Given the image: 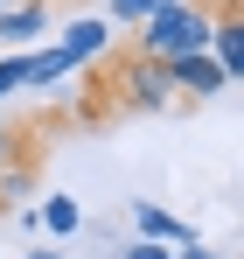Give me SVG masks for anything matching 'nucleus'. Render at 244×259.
Listing matches in <instances>:
<instances>
[{
  "label": "nucleus",
  "mask_w": 244,
  "mask_h": 259,
  "mask_svg": "<svg viewBox=\"0 0 244 259\" xmlns=\"http://www.w3.org/2000/svg\"><path fill=\"white\" fill-rule=\"evenodd\" d=\"M0 7H21V0H0Z\"/></svg>",
  "instance_id": "f8f14e48"
},
{
  "label": "nucleus",
  "mask_w": 244,
  "mask_h": 259,
  "mask_svg": "<svg viewBox=\"0 0 244 259\" xmlns=\"http://www.w3.org/2000/svg\"><path fill=\"white\" fill-rule=\"evenodd\" d=\"M35 231H49V238H77V231H84L77 196H49V203L35 210Z\"/></svg>",
  "instance_id": "0eeeda50"
},
{
  "label": "nucleus",
  "mask_w": 244,
  "mask_h": 259,
  "mask_svg": "<svg viewBox=\"0 0 244 259\" xmlns=\"http://www.w3.org/2000/svg\"><path fill=\"white\" fill-rule=\"evenodd\" d=\"M63 49H70L77 63H98V56L112 49V28H105V21H91V14H77V21L63 28Z\"/></svg>",
  "instance_id": "423d86ee"
},
{
  "label": "nucleus",
  "mask_w": 244,
  "mask_h": 259,
  "mask_svg": "<svg viewBox=\"0 0 244 259\" xmlns=\"http://www.w3.org/2000/svg\"><path fill=\"white\" fill-rule=\"evenodd\" d=\"M119 91H126V105H140V112H167L174 105V84H167V70L154 56H133L119 70Z\"/></svg>",
  "instance_id": "f03ea898"
},
{
  "label": "nucleus",
  "mask_w": 244,
  "mask_h": 259,
  "mask_svg": "<svg viewBox=\"0 0 244 259\" xmlns=\"http://www.w3.org/2000/svg\"><path fill=\"white\" fill-rule=\"evenodd\" d=\"M209 28H216V7H209V0H167V7H154V14L140 21V49H133V56L167 63V56L209 49Z\"/></svg>",
  "instance_id": "f257e3e1"
},
{
  "label": "nucleus",
  "mask_w": 244,
  "mask_h": 259,
  "mask_svg": "<svg viewBox=\"0 0 244 259\" xmlns=\"http://www.w3.org/2000/svg\"><path fill=\"white\" fill-rule=\"evenodd\" d=\"M174 259H216V252H209V245H196V238H189V245H181V252H174Z\"/></svg>",
  "instance_id": "1a4fd4ad"
},
{
  "label": "nucleus",
  "mask_w": 244,
  "mask_h": 259,
  "mask_svg": "<svg viewBox=\"0 0 244 259\" xmlns=\"http://www.w3.org/2000/svg\"><path fill=\"white\" fill-rule=\"evenodd\" d=\"M0 154H7V126H0Z\"/></svg>",
  "instance_id": "9b49d317"
},
{
  "label": "nucleus",
  "mask_w": 244,
  "mask_h": 259,
  "mask_svg": "<svg viewBox=\"0 0 244 259\" xmlns=\"http://www.w3.org/2000/svg\"><path fill=\"white\" fill-rule=\"evenodd\" d=\"M167 70V84H174V98H216V91L230 84L216 63H209V49H189V56H167L161 63Z\"/></svg>",
  "instance_id": "7ed1b4c3"
},
{
  "label": "nucleus",
  "mask_w": 244,
  "mask_h": 259,
  "mask_svg": "<svg viewBox=\"0 0 244 259\" xmlns=\"http://www.w3.org/2000/svg\"><path fill=\"white\" fill-rule=\"evenodd\" d=\"M126 259H174V252H167V245H154V238H133V245H126Z\"/></svg>",
  "instance_id": "6e6552de"
},
{
  "label": "nucleus",
  "mask_w": 244,
  "mask_h": 259,
  "mask_svg": "<svg viewBox=\"0 0 244 259\" xmlns=\"http://www.w3.org/2000/svg\"><path fill=\"white\" fill-rule=\"evenodd\" d=\"M42 28H49V7H42V0H21V7H0V49L42 42Z\"/></svg>",
  "instance_id": "20e7f679"
},
{
  "label": "nucleus",
  "mask_w": 244,
  "mask_h": 259,
  "mask_svg": "<svg viewBox=\"0 0 244 259\" xmlns=\"http://www.w3.org/2000/svg\"><path fill=\"white\" fill-rule=\"evenodd\" d=\"M28 259H56V245H28Z\"/></svg>",
  "instance_id": "9d476101"
},
{
  "label": "nucleus",
  "mask_w": 244,
  "mask_h": 259,
  "mask_svg": "<svg viewBox=\"0 0 244 259\" xmlns=\"http://www.w3.org/2000/svg\"><path fill=\"white\" fill-rule=\"evenodd\" d=\"M133 224H140V238H154V245H189V238H196V231L174 210H161V203H133Z\"/></svg>",
  "instance_id": "39448f33"
}]
</instances>
